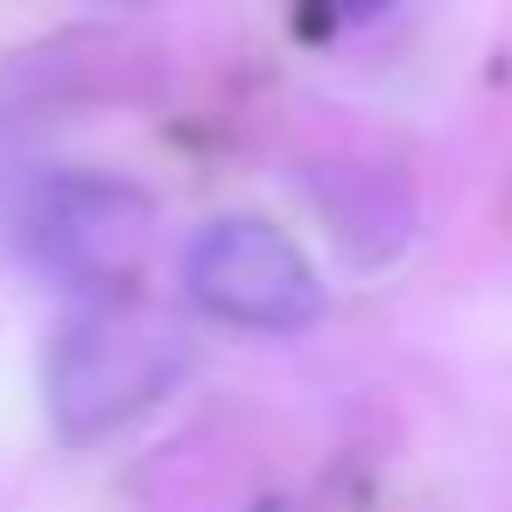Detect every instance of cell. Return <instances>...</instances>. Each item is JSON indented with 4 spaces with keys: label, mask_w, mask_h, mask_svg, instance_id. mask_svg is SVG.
<instances>
[{
    "label": "cell",
    "mask_w": 512,
    "mask_h": 512,
    "mask_svg": "<svg viewBox=\"0 0 512 512\" xmlns=\"http://www.w3.org/2000/svg\"><path fill=\"white\" fill-rule=\"evenodd\" d=\"M316 8H330V15H344V22H365V15L386 8V0H316Z\"/></svg>",
    "instance_id": "cell-4"
},
{
    "label": "cell",
    "mask_w": 512,
    "mask_h": 512,
    "mask_svg": "<svg viewBox=\"0 0 512 512\" xmlns=\"http://www.w3.org/2000/svg\"><path fill=\"white\" fill-rule=\"evenodd\" d=\"M190 372V337L148 309H92L64 323L50 351V421L64 442H92L148 414Z\"/></svg>",
    "instance_id": "cell-1"
},
{
    "label": "cell",
    "mask_w": 512,
    "mask_h": 512,
    "mask_svg": "<svg viewBox=\"0 0 512 512\" xmlns=\"http://www.w3.org/2000/svg\"><path fill=\"white\" fill-rule=\"evenodd\" d=\"M155 197L127 176L99 169H43L8 197V239L57 281L106 288L127 281L148 253Z\"/></svg>",
    "instance_id": "cell-2"
},
{
    "label": "cell",
    "mask_w": 512,
    "mask_h": 512,
    "mask_svg": "<svg viewBox=\"0 0 512 512\" xmlns=\"http://www.w3.org/2000/svg\"><path fill=\"white\" fill-rule=\"evenodd\" d=\"M183 281L211 316H225L239 330H309L323 316V281H316L309 253L288 232H274L267 218L204 225L183 253Z\"/></svg>",
    "instance_id": "cell-3"
}]
</instances>
